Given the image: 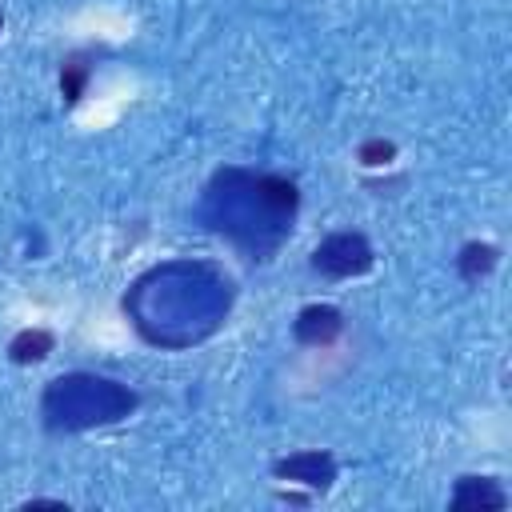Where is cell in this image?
<instances>
[{
	"label": "cell",
	"mask_w": 512,
	"mask_h": 512,
	"mask_svg": "<svg viewBox=\"0 0 512 512\" xmlns=\"http://www.w3.org/2000/svg\"><path fill=\"white\" fill-rule=\"evenodd\" d=\"M296 204H300V192L292 180L272 172L224 168L208 184L204 216L212 220L216 232L232 236L248 252H268L292 228Z\"/></svg>",
	"instance_id": "cell-1"
},
{
	"label": "cell",
	"mask_w": 512,
	"mask_h": 512,
	"mask_svg": "<svg viewBox=\"0 0 512 512\" xmlns=\"http://www.w3.org/2000/svg\"><path fill=\"white\" fill-rule=\"evenodd\" d=\"M124 308H132L136 328H148L156 316L176 308L168 328L188 324V336L200 340L228 312V280H220L204 264H164L136 280L132 296H124ZM164 344H168V336H164Z\"/></svg>",
	"instance_id": "cell-2"
},
{
	"label": "cell",
	"mask_w": 512,
	"mask_h": 512,
	"mask_svg": "<svg viewBox=\"0 0 512 512\" xmlns=\"http://www.w3.org/2000/svg\"><path fill=\"white\" fill-rule=\"evenodd\" d=\"M136 408V392L120 380L92 376V372H68L56 376L44 388L40 412L52 432H84L96 424H116Z\"/></svg>",
	"instance_id": "cell-3"
},
{
	"label": "cell",
	"mask_w": 512,
	"mask_h": 512,
	"mask_svg": "<svg viewBox=\"0 0 512 512\" xmlns=\"http://www.w3.org/2000/svg\"><path fill=\"white\" fill-rule=\"evenodd\" d=\"M372 260H376V252H372V244H368L364 232H332L312 252V268L320 276H332V280L364 276L372 268Z\"/></svg>",
	"instance_id": "cell-4"
},
{
	"label": "cell",
	"mask_w": 512,
	"mask_h": 512,
	"mask_svg": "<svg viewBox=\"0 0 512 512\" xmlns=\"http://www.w3.org/2000/svg\"><path fill=\"white\" fill-rule=\"evenodd\" d=\"M272 476L276 480H288V484H304L312 492H328L332 480H336V456L324 452V448H304V452L280 456L272 464Z\"/></svg>",
	"instance_id": "cell-5"
},
{
	"label": "cell",
	"mask_w": 512,
	"mask_h": 512,
	"mask_svg": "<svg viewBox=\"0 0 512 512\" xmlns=\"http://www.w3.org/2000/svg\"><path fill=\"white\" fill-rule=\"evenodd\" d=\"M340 332H344V316H340V308H332V304H308V308H300L296 320H292V336H296L300 344H308V348H328Z\"/></svg>",
	"instance_id": "cell-6"
},
{
	"label": "cell",
	"mask_w": 512,
	"mask_h": 512,
	"mask_svg": "<svg viewBox=\"0 0 512 512\" xmlns=\"http://www.w3.org/2000/svg\"><path fill=\"white\" fill-rule=\"evenodd\" d=\"M448 508H456V512H476V508L480 512L484 508L500 512V508H508V492L492 476H460L452 496H448Z\"/></svg>",
	"instance_id": "cell-7"
},
{
	"label": "cell",
	"mask_w": 512,
	"mask_h": 512,
	"mask_svg": "<svg viewBox=\"0 0 512 512\" xmlns=\"http://www.w3.org/2000/svg\"><path fill=\"white\" fill-rule=\"evenodd\" d=\"M52 348H56V336L48 328H20L8 340V360L12 364H40Z\"/></svg>",
	"instance_id": "cell-8"
},
{
	"label": "cell",
	"mask_w": 512,
	"mask_h": 512,
	"mask_svg": "<svg viewBox=\"0 0 512 512\" xmlns=\"http://www.w3.org/2000/svg\"><path fill=\"white\" fill-rule=\"evenodd\" d=\"M500 264V248L496 244H488V240H468L464 248H460V256H456V272L464 276V280H484L492 268Z\"/></svg>",
	"instance_id": "cell-9"
},
{
	"label": "cell",
	"mask_w": 512,
	"mask_h": 512,
	"mask_svg": "<svg viewBox=\"0 0 512 512\" xmlns=\"http://www.w3.org/2000/svg\"><path fill=\"white\" fill-rule=\"evenodd\" d=\"M84 84H88V64L84 60H68L60 68V96H64V104H76L84 96Z\"/></svg>",
	"instance_id": "cell-10"
},
{
	"label": "cell",
	"mask_w": 512,
	"mask_h": 512,
	"mask_svg": "<svg viewBox=\"0 0 512 512\" xmlns=\"http://www.w3.org/2000/svg\"><path fill=\"white\" fill-rule=\"evenodd\" d=\"M356 160H360L364 168H388V164L396 160V144L384 140V136H372V140H364V144L356 148Z\"/></svg>",
	"instance_id": "cell-11"
},
{
	"label": "cell",
	"mask_w": 512,
	"mask_h": 512,
	"mask_svg": "<svg viewBox=\"0 0 512 512\" xmlns=\"http://www.w3.org/2000/svg\"><path fill=\"white\" fill-rule=\"evenodd\" d=\"M24 508H68L64 500H28Z\"/></svg>",
	"instance_id": "cell-12"
},
{
	"label": "cell",
	"mask_w": 512,
	"mask_h": 512,
	"mask_svg": "<svg viewBox=\"0 0 512 512\" xmlns=\"http://www.w3.org/2000/svg\"><path fill=\"white\" fill-rule=\"evenodd\" d=\"M0 32H4V16H0Z\"/></svg>",
	"instance_id": "cell-13"
}]
</instances>
